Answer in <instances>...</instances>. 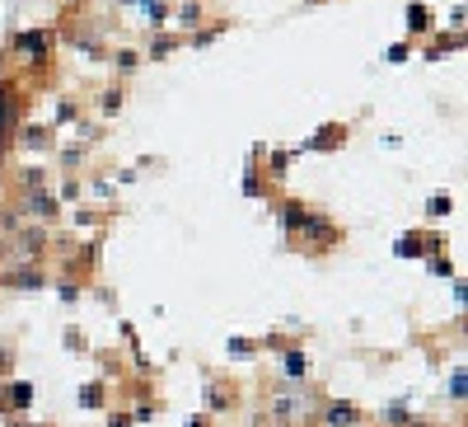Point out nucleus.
<instances>
[{
	"label": "nucleus",
	"instance_id": "1",
	"mask_svg": "<svg viewBox=\"0 0 468 427\" xmlns=\"http://www.w3.org/2000/svg\"><path fill=\"white\" fill-rule=\"evenodd\" d=\"M281 230H286L291 240L309 244V249H332V244H342V225H332L328 217L309 211L300 197H286V207H281Z\"/></svg>",
	"mask_w": 468,
	"mask_h": 427
},
{
	"label": "nucleus",
	"instance_id": "2",
	"mask_svg": "<svg viewBox=\"0 0 468 427\" xmlns=\"http://www.w3.org/2000/svg\"><path fill=\"white\" fill-rule=\"evenodd\" d=\"M277 427H314V414H319V399L295 385V381H281V390H272V404H267Z\"/></svg>",
	"mask_w": 468,
	"mask_h": 427
},
{
	"label": "nucleus",
	"instance_id": "3",
	"mask_svg": "<svg viewBox=\"0 0 468 427\" xmlns=\"http://www.w3.org/2000/svg\"><path fill=\"white\" fill-rule=\"evenodd\" d=\"M10 52L28 61V66H47V57H52V33H43V28H24L20 38L10 43Z\"/></svg>",
	"mask_w": 468,
	"mask_h": 427
},
{
	"label": "nucleus",
	"instance_id": "4",
	"mask_svg": "<svg viewBox=\"0 0 468 427\" xmlns=\"http://www.w3.org/2000/svg\"><path fill=\"white\" fill-rule=\"evenodd\" d=\"M445 240L436 235V230H408V235H398L394 254L398 258H422V254H441Z\"/></svg>",
	"mask_w": 468,
	"mask_h": 427
},
{
	"label": "nucleus",
	"instance_id": "5",
	"mask_svg": "<svg viewBox=\"0 0 468 427\" xmlns=\"http://www.w3.org/2000/svg\"><path fill=\"white\" fill-rule=\"evenodd\" d=\"M314 427H361V408L347 399H324L319 414H314Z\"/></svg>",
	"mask_w": 468,
	"mask_h": 427
},
{
	"label": "nucleus",
	"instance_id": "6",
	"mask_svg": "<svg viewBox=\"0 0 468 427\" xmlns=\"http://www.w3.org/2000/svg\"><path fill=\"white\" fill-rule=\"evenodd\" d=\"M20 108H24L20 104V85H10V80H5V85H0V146L20 131Z\"/></svg>",
	"mask_w": 468,
	"mask_h": 427
},
{
	"label": "nucleus",
	"instance_id": "7",
	"mask_svg": "<svg viewBox=\"0 0 468 427\" xmlns=\"http://www.w3.org/2000/svg\"><path fill=\"white\" fill-rule=\"evenodd\" d=\"M305 376H309V357L300 343H291V348H281V381H295V385H305Z\"/></svg>",
	"mask_w": 468,
	"mask_h": 427
},
{
	"label": "nucleus",
	"instance_id": "8",
	"mask_svg": "<svg viewBox=\"0 0 468 427\" xmlns=\"http://www.w3.org/2000/svg\"><path fill=\"white\" fill-rule=\"evenodd\" d=\"M33 394H38V385H33V381H10L5 390H0V408H10V414H24V408L33 404Z\"/></svg>",
	"mask_w": 468,
	"mask_h": 427
},
{
	"label": "nucleus",
	"instance_id": "9",
	"mask_svg": "<svg viewBox=\"0 0 468 427\" xmlns=\"http://www.w3.org/2000/svg\"><path fill=\"white\" fill-rule=\"evenodd\" d=\"M20 207H24V217H33V221H52L57 217V197L43 193V188H28Z\"/></svg>",
	"mask_w": 468,
	"mask_h": 427
},
{
	"label": "nucleus",
	"instance_id": "10",
	"mask_svg": "<svg viewBox=\"0 0 468 427\" xmlns=\"http://www.w3.org/2000/svg\"><path fill=\"white\" fill-rule=\"evenodd\" d=\"M122 5L136 10V20L150 24V28H160L164 20H169V0H122Z\"/></svg>",
	"mask_w": 468,
	"mask_h": 427
},
{
	"label": "nucleus",
	"instance_id": "11",
	"mask_svg": "<svg viewBox=\"0 0 468 427\" xmlns=\"http://www.w3.org/2000/svg\"><path fill=\"white\" fill-rule=\"evenodd\" d=\"M342 141H347V127H342V123H328L319 137H309V141H305V151H338Z\"/></svg>",
	"mask_w": 468,
	"mask_h": 427
},
{
	"label": "nucleus",
	"instance_id": "12",
	"mask_svg": "<svg viewBox=\"0 0 468 427\" xmlns=\"http://www.w3.org/2000/svg\"><path fill=\"white\" fill-rule=\"evenodd\" d=\"M20 141H24V146H38V151H47V146H52V127H43V123H24Z\"/></svg>",
	"mask_w": 468,
	"mask_h": 427
},
{
	"label": "nucleus",
	"instance_id": "13",
	"mask_svg": "<svg viewBox=\"0 0 468 427\" xmlns=\"http://www.w3.org/2000/svg\"><path fill=\"white\" fill-rule=\"evenodd\" d=\"M5 287H20V291H43V287H47V277H43L38 268H24V273L5 277Z\"/></svg>",
	"mask_w": 468,
	"mask_h": 427
},
{
	"label": "nucleus",
	"instance_id": "14",
	"mask_svg": "<svg viewBox=\"0 0 468 427\" xmlns=\"http://www.w3.org/2000/svg\"><path fill=\"white\" fill-rule=\"evenodd\" d=\"M408 28H412V33H431V28H436V20H431V5H422V0H417V5H408Z\"/></svg>",
	"mask_w": 468,
	"mask_h": 427
},
{
	"label": "nucleus",
	"instance_id": "15",
	"mask_svg": "<svg viewBox=\"0 0 468 427\" xmlns=\"http://www.w3.org/2000/svg\"><path fill=\"white\" fill-rule=\"evenodd\" d=\"M207 408H211V414H225V408H234V390H230V385H207Z\"/></svg>",
	"mask_w": 468,
	"mask_h": 427
},
{
	"label": "nucleus",
	"instance_id": "16",
	"mask_svg": "<svg viewBox=\"0 0 468 427\" xmlns=\"http://www.w3.org/2000/svg\"><path fill=\"white\" fill-rule=\"evenodd\" d=\"M464 385H468V371H464V367H455V371H449V381H445V394H449L455 404H464V394H468Z\"/></svg>",
	"mask_w": 468,
	"mask_h": 427
},
{
	"label": "nucleus",
	"instance_id": "17",
	"mask_svg": "<svg viewBox=\"0 0 468 427\" xmlns=\"http://www.w3.org/2000/svg\"><path fill=\"white\" fill-rule=\"evenodd\" d=\"M384 423L408 427V423H412V408H408V399H398V404H389V408H384Z\"/></svg>",
	"mask_w": 468,
	"mask_h": 427
},
{
	"label": "nucleus",
	"instance_id": "18",
	"mask_svg": "<svg viewBox=\"0 0 468 427\" xmlns=\"http://www.w3.org/2000/svg\"><path fill=\"white\" fill-rule=\"evenodd\" d=\"M449 211H455V197H449V193H436V197H431V202H426V217H449Z\"/></svg>",
	"mask_w": 468,
	"mask_h": 427
},
{
	"label": "nucleus",
	"instance_id": "19",
	"mask_svg": "<svg viewBox=\"0 0 468 427\" xmlns=\"http://www.w3.org/2000/svg\"><path fill=\"white\" fill-rule=\"evenodd\" d=\"M80 408H104V385H85V390H80Z\"/></svg>",
	"mask_w": 468,
	"mask_h": 427
},
{
	"label": "nucleus",
	"instance_id": "20",
	"mask_svg": "<svg viewBox=\"0 0 468 427\" xmlns=\"http://www.w3.org/2000/svg\"><path fill=\"white\" fill-rule=\"evenodd\" d=\"M178 24H183V28L202 24V5H197V0H188V5H183V10H178Z\"/></svg>",
	"mask_w": 468,
	"mask_h": 427
},
{
	"label": "nucleus",
	"instance_id": "21",
	"mask_svg": "<svg viewBox=\"0 0 468 427\" xmlns=\"http://www.w3.org/2000/svg\"><path fill=\"white\" fill-rule=\"evenodd\" d=\"M431 258V273H436V277H455V263H449L445 254H426Z\"/></svg>",
	"mask_w": 468,
	"mask_h": 427
},
{
	"label": "nucleus",
	"instance_id": "22",
	"mask_svg": "<svg viewBox=\"0 0 468 427\" xmlns=\"http://www.w3.org/2000/svg\"><path fill=\"white\" fill-rule=\"evenodd\" d=\"M230 357L248 361V357H254V343H248V338H230Z\"/></svg>",
	"mask_w": 468,
	"mask_h": 427
},
{
	"label": "nucleus",
	"instance_id": "23",
	"mask_svg": "<svg viewBox=\"0 0 468 427\" xmlns=\"http://www.w3.org/2000/svg\"><path fill=\"white\" fill-rule=\"evenodd\" d=\"M455 47H459V33H455V38H436V47H431L426 57H449V52H455Z\"/></svg>",
	"mask_w": 468,
	"mask_h": 427
},
{
	"label": "nucleus",
	"instance_id": "24",
	"mask_svg": "<svg viewBox=\"0 0 468 427\" xmlns=\"http://www.w3.org/2000/svg\"><path fill=\"white\" fill-rule=\"evenodd\" d=\"M174 52V38H155L150 43V57H169Z\"/></svg>",
	"mask_w": 468,
	"mask_h": 427
},
{
	"label": "nucleus",
	"instance_id": "25",
	"mask_svg": "<svg viewBox=\"0 0 468 427\" xmlns=\"http://www.w3.org/2000/svg\"><path fill=\"white\" fill-rule=\"evenodd\" d=\"M117 108H122V90H108L104 94V113H117Z\"/></svg>",
	"mask_w": 468,
	"mask_h": 427
},
{
	"label": "nucleus",
	"instance_id": "26",
	"mask_svg": "<svg viewBox=\"0 0 468 427\" xmlns=\"http://www.w3.org/2000/svg\"><path fill=\"white\" fill-rule=\"evenodd\" d=\"M57 291H61V301H75V296H80V287H75V282H61Z\"/></svg>",
	"mask_w": 468,
	"mask_h": 427
},
{
	"label": "nucleus",
	"instance_id": "27",
	"mask_svg": "<svg viewBox=\"0 0 468 427\" xmlns=\"http://www.w3.org/2000/svg\"><path fill=\"white\" fill-rule=\"evenodd\" d=\"M0 371H10V348L0 343Z\"/></svg>",
	"mask_w": 468,
	"mask_h": 427
},
{
	"label": "nucleus",
	"instance_id": "28",
	"mask_svg": "<svg viewBox=\"0 0 468 427\" xmlns=\"http://www.w3.org/2000/svg\"><path fill=\"white\" fill-rule=\"evenodd\" d=\"M127 423H131L127 414H117V418H108V427H127Z\"/></svg>",
	"mask_w": 468,
	"mask_h": 427
},
{
	"label": "nucleus",
	"instance_id": "29",
	"mask_svg": "<svg viewBox=\"0 0 468 427\" xmlns=\"http://www.w3.org/2000/svg\"><path fill=\"white\" fill-rule=\"evenodd\" d=\"M188 427H207V414H197V418H188Z\"/></svg>",
	"mask_w": 468,
	"mask_h": 427
},
{
	"label": "nucleus",
	"instance_id": "30",
	"mask_svg": "<svg viewBox=\"0 0 468 427\" xmlns=\"http://www.w3.org/2000/svg\"><path fill=\"white\" fill-rule=\"evenodd\" d=\"M14 427H38V423H14Z\"/></svg>",
	"mask_w": 468,
	"mask_h": 427
}]
</instances>
